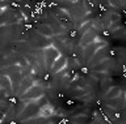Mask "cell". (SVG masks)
<instances>
[{"label":"cell","mask_w":126,"mask_h":124,"mask_svg":"<svg viewBox=\"0 0 126 124\" xmlns=\"http://www.w3.org/2000/svg\"><path fill=\"white\" fill-rule=\"evenodd\" d=\"M117 97H120V89H118V88H113L112 90L108 93L106 98H108V99H112V98H117Z\"/></svg>","instance_id":"cell-1"}]
</instances>
